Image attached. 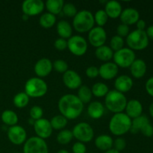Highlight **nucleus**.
Masks as SVG:
<instances>
[{
    "label": "nucleus",
    "mask_w": 153,
    "mask_h": 153,
    "mask_svg": "<svg viewBox=\"0 0 153 153\" xmlns=\"http://www.w3.org/2000/svg\"><path fill=\"white\" fill-rule=\"evenodd\" d=\"M63 82L69 89L76 90L82 86V80L79 73L75 70H68L63 74Z\"/></svg>",
    "instance_id": "obj_15"
},
{
    "label": "nucleus",
    "mask_w": 153,
    "mask_h": 153,
    "mask_svg": "<svg viewBox=\"0 0 153 153\" xmlns=\"http://www.w3.org/2000/svg\"><path fill=\"white\" fill-rule=\"evenodd\" d=\"M16 153H20V152H16Z\"/></svg>",
    "instance_id": "obj_53"
},
{
    "label": "nucleus",
    "mask_w": 153,
    "mask_h": 153,
    "mask_svg": "<svg viewBox=\"0 0 153 153\" xmlns=\"http://www.w3.org/2000/svg\"><path fill=\"white\" fill-rule=\"evenodd\" d=\"M114 51L108 46H103L97 48L95 51V55L100 61L109 62L114 57Z\"/></svg>",
    "instance_id": "obj_26"
},
{
    "label": "nucleus",
    "mask_w": 153,
    "mask_h": 153,
    "mask_svg": "<svg viewBox=\"0 0 153 153\" xmlns=\"http://www.w3.org/2000/svg\"><path fill=\"white\" fill-rule=\"evenodd\" d=\"M126 43L131 50L141 51L146 49L149 45V37L145 31L136 29L127 36Z\"/></svg>",
    "instance_id": "obj_6"
},
{
    "label": "nucleus",
    "mask_w": 153,
    "mask_h": 153,
    "mask_svg": "<svg viewBox=\"0 0 153 153\" xmlns=\"http://www.w3.org/2000/svg\"><path fill=\"white\" fill-rule=\"evenodd\" d=\"M113 58L114 61V63L118 67L128 68L136 59V55L134 51L131 49L123 47L114 53Z\"/></svg>",
    "instance_id": "obj_7"
},
{
    "label": "nucleus",
    "mask_w": 153,
    "mask_h": 153,
    "mask_svg": "<svg viewBox=\"0 0 153 153\" xmlns=\"http://www.w3.org/2000/svg\"><path fill=\"white\" fill-rule=\"evenodd\" d=\"M1 120L3 123L9 126H13L17 125L19 121L17 114L12 110H5L1 113Z\"/></svg>",
    "instance_id": "obj_29"
},
{
    "label": "nucleus",
    "mask_w": 153,
    "mask_h": 153,
    "mask_svg": "<svg viewBox=\"0 0 153 153\" xmlns=\"http://www.w3.org/2000/svg\"><path fill=\"white\" fill-rule=\"evenodd\" d=\"M72 150L73 153H86L87 147L85 143L78 141L73 145Z\"/></svg>",
    "instance_id": "obj_44"
},
{
    "label": "nucleus",
    "mask_w": 153,
    "mask_h": 153,
    "mask_svg": "<svg viewBox=\"0 0 153 153\" xmlns=\"http://www.w3.org/2000/svg\"><path fill=\"white\" fill-rule=\"evenodd\" d=\"M124 43H125V41L123 37L118 35H114L111 39L110 48L114 52H117L123 48Z\"/></svg>",
    "instance_id": "obj_37"
},
{
    "label": "nucleus",
    "mask_w": 153,
    "mask_h": 153,
    "mask_svg": "<svg viewBox=\"0 0 153 153\" xmlns=\"http://www.w3.org/2000/svg\"><path fill=\"white\" fill-rule=\"evenodd\" d=\"M30 98L25 92L16 94L13 99V105L18 108H23L26 107L29 102Z\"/></svg>",
    "instance_id": "obj_33"
},
{
    "label": "nucleus",
    "mask_w": 153,
    "mask_h": 153,
    "mask_svg": "<svg viewBox=\"0 0 153 153\" xmlns=\"http://www.w3.org/2000/svg\"><path fill=\"white\" fill-rule=\"evenodd\" d=\"M58 110L62 116L67 120H75L82 114L84 104L77 96L68 94L62 96L58 103Z\"/></svg>",
    "instance_id": "obj_1"
},
{
    "label": "nucleus",
    "mask_w": 153,
    "mask_h": 153,
    "mask_svg": "<svg viewBox=\"0 0 153 153\" xmlns=\"http://www.w3.org/2000/svg\"><path fill=\"white\" fill-rule=\"evenodd\" d=\"M39 23L43 28H50L56 23V16L49 12L43 13L39 19Z\"/></svg>",
    "instance_id": "obj_30"
},
{
    "label": "nucleus",
    "mask_w": 153,
    "mask_h": 153,
    "mask_svg": "<svg viewBox=\"0 0 153 153\" xmlns=\"http://www.w3.org/2000/svg\"><path fill=\"white\" fill-rule=\"evenodd\" d=\"M64 4V2L63 0H47L45 3V7L49 13L55 16L62 11Z\"/></svg>",
    "instance_id": "obj_28"
},
{
    "label": "nucleus",
    "mask_w": 153,
    "mask_h": 153,
    "mask_svg": "<svg viewBox=\"0 0 153 153\" xmlns=\"http://www.w3.org/2000/svg\"><path fill=\"white\" fill-rule=\"evenodd\" d=\"M114 140L110 135L101 134L95 139V146L97 149L102 151H108L112 149Z\"/></svg>",
    "instance_id": "obj_24"
},
{
    "label": "nucleus",
    "mask_w": 153,
    "mask_h": 153,
    "mask_svg": "<svg viewBox=\"0 0 153 153\" xmlns=\"http://www.w3.org/2000/svg\"><path fill=\"white\" fill-rule=\"evenodd\" d=\"M29 115L31 120L34 121L38 120L43 118V110L40 106L34 105L31 108L29 111Z\"/></svg>",
    "instance_id": "obj_38"
},
{
    "label": "nucleus",
    "mask_w": 153,
    "mask_h": 153,
    "mask_svg": "<svg viewBox=\"0 0 153 153\" xmlns=\"http://www.w3.org/2000/svg\"><path fill=\"white\" fill-rule=\"evenodd\" d=\"M94 14L88 10L78 11L73 19V26L79 33L89 32L94 27Z\"/></svg>",
    "instance_id": "obj_3"
},
{
    "label": "nucleus",
    "mask_w": 153,
    "mask_h": 153,
    "mask_svg": "<svg viewBox=\"0 0 153 153\" xmlns=\"http://www.w3.org/2000/svg\"><path fill=\"white\" fill-rule=\"evenodd\" d=\"M62 12L68 17H74L77 13V8L73 3H66L64 4Z\"/></svg>",
    "instance_id": "obj_39"
},
{
    "label": "nucleus",
    "mask_w": 153,
    "mask_h": 153,
    "mask_svg": "<svg viewBox=\"0 0 153 153\" xmlns=\"http://www.w3.org/2000/svg\"><path fill=\"white\" fill-rule=\"evenodd\" d=\"M119 73V67L114 62H105L99 68V76L105 80H111L117 77Z\"/></svg>",
    "instance_id": "obj_17"
},
{
    "label": "nucleus",
    "mask_w": 153,
    "mask_h": 153,
    "mask_svg": "<svg viewBox=\"0 0 153 153\" xmlns=\"http://www.w3.org/2000/svg\"><path fill=\"white\" fill-rule=\"evenodd\" d=\"M77 97L83 104H87V103L91 102V99H92L93 97L91 89H90L86 85H82L79 88Z\"/></svg>",
    "instance_id": "obj_32"
},
{
    "label": "nucleus",
    "mask_w": 153,
    "mask_h": 153,
    "mask_svg": "<svg viewBox=\"0 0 153 153\" xmlns=\"http://www.w3.org/2000/svg\"><path fill=\"white\" fill-rule=\"evenodd\" d=\"M48 91V85L43 79L32 77L25 84V93L31 98H40L44 97Z\"/></svg>",
    "instance_id": "obj_5"
},
{
    "label": "nucleus",
    "mask_w": 153,
    "mask_h": 153,
    "mask_svg": "<svg viewBox=\"0 0 153 153\" xmlns=\"http://www.w3.org/2000/svg\"><path fill=\"white\" fill-rule=\"evenodd\" d=\"M45 3L42 0H25L22 4V10L23 14L28 17L37 16L44 10Z\"/></svg>",
    "instance_id": "obj_11"
},
{
    "label": "nucleus",
    "mask_w": 153,
    "mask_h": 153,
    "mask_svg": "<svg viewBox=\"0 0 153 153\" xmlns=\"http://www.w3.org/2000/svg\"><path fill=\"white\" fill-rule=\"evenodd\" d=\"M130 72L131 76L135 79H141L145 76L147 70L146 62L143 59H135L131 65Z\"/></svg>",
    "instance_id": "obj_21"
},
{
    "label": "nucleus",
    "mask_w": 153,
    "mask_h": 153,
    "mask_svg": "<svg viewBox=\"0 0 153 153\" xmlns=\"http://www.w3.org/2000/svg\"><path fill=\"white\" fill-rule=\"evenodd\" d=\"M113 146L114 147V149L120 152L121 151L125 149L126 146V141L125 139L122 138V137H117L115 139V140H114Z\"/></svg>",
    "instance_id": "obj_42"
},
{
    "label": "nucleus",
    "mask_w": 153,
    "mask_h": 153,
    "mask_svg": "<svg viewBox=\"0 0 153 153\" xmlns=\"http://www.w3.org/2000/svg\"><path fill=\"white\" fill-rule=\"evenodd\" d=\"M94 16L95 23H97L98 26L102 27V28L108 20V16L107 13H105V10H102V9L97 10Z\"/></svg>",
    "instance_id": "obj_36"
},
{
    "label": "nucleus",
    "mask_w": 153,
    "mask_h": 153,
    "mask_svg": "<svg viewBox=\"0 0 153 153\" xmlns=\"http://www.w3.org/2000/svg\"><path fill=\"white\" fill-rule=\"evenodd\" d=\"M107 40V34L102 27H94L88 32V41L94 47L103 46Z\"/></svg>",
    "instance_id": "obj_13"
},
{
    "label": "nucleus",
    "mask_w": 153,
    "mask_h": 153,
    "mask_svg": "<svg viewBox=\"0 0 153 153\" xmlns=\"http://www.w3.org/2000/svg\"><path fill=\"white\" fill-rule=\"evenodd\" d=\"M53 69L52 63L49 58H42L36 62L34 70L38 78L46 77L49 76Z\"/></svg>",
    "instance_id": "obj_16"
},
{
    "label": "nucleus",
    "mask_w": 153,
    "mask_h": 153,
    "mask_svg": "<svg viewBox=\"0 0 153 153\" xmlns=\"http://www.w3.org/2000/svg\"><path fill=\"white\" fill-rule=\"evenodd\" d=\"M105 107L100 102L94 101L90 102L88 108V114L92 119L97 120L104 115Z\"/></svg>",
    "instance_id": "obj_23"
},
{
    "label": "nucleus",
    "mask_w": 153,
    "mask_h": 153,
    "mask_svg": "<svg viewBox=\"0 0 153 153\" xmlns=\"http://www.w3.org/2000/svg\"><path fill=\"white\" fill-rule=\"evenodd\" d=\"M120 21L123 24L127 25H131L136 24V22L140 19V13L138 10L133 7H127L122 10L120 16Z\"/></svg>",
    "instance_id": "obj_18"
},
{
    "label": "nucleus",
    "mask_w": 153,
    "mask_h": 153,
    "mask_svg": "<svg viewBox=\"0 0 153 153\" xmlns=\"http://www.w3.org/2000/svg\"><path fill=\"white\" fill-rule=\"evenodd\" d=\"M140 132L143 134L146 137H149L153 136V126L152 124L149 123L147 125H146L145 126H143V128L140 129Z\"/></svg>",
    "instance_id": "obj_46"
},
{
    "label": "nucleus",
    "mask_w": 153,
    "mask_h": 153,
    "mask_svg": "<svg viewBox=\"0 0 153 153\" xmlns=\"http://www.w3.org/2000/svg\"><path fill=\"white\" fill-rule=\"evenodd\" d=\"M145 89L149 96L153 97V76L150 77L146 82Z\"/></svg>",
    "instance_id": "obj_47"
},
{
    "label": "nucleus",
    "mask_w": 153,
    "mask_h": 153,
    "mask_svg": "<svg viewBox=\"0 0 153 153\" xmlns=\"http://www.w3.org/2000/svg\"><path fill=\"white\" fill-rule=\"evenodd\" d=\"M73 135L72 131L69 129H62L57 134V141L61 145H67L73 140Z\"/></svg>",
    "instance_id": "obj_35"
},
{
    "label": "nucleus",
    "mask_w": 153,
    "mask_h": 153,
    "mask_svg": "<svg viewBox=\"0 0 153 153\" xmlns=\"http://www.w3.org/2000/svg\"><path fill=\"white\" fill-rule=\"evenodd\" d=\"M88 44L85 37L80 35H73L67 40V49L76 56H82L88 51Z\"/></svg>",
    "instance_id": "obj_9"
},
{
    "label": "nucleus",
    "mask_w": 153,
    "mask_h": 153,
    "mask_svg": "<svg viewBox=\"0 0 153 153\" xmlns=\"http://www.w3.org/2000/svg\"><path fill=\"white\" fill-rule=\"evenodd\" d=\"M33 126H34V129L37 134V137L45 140V139L49 138L52 135L53 129L51 126L50 122L48 120L41 118L38 120L34 121Z\"/></svg>",
    "instance_id": "obj_14"
},
{
    "label": "nucleus",
    "mask_w": 153,
    "mask_h": 153,
    "mask_svg": "<svg viewBox=\"0 0 153 153\" xmlns=\"http://www.w3.org/2000/svg\"><path fill=\"white\" fill-rule=\"evenodd\" d=\"M149 114H150L151 117L153 118V102L150 105H149Z\"/></svg>",
    "instance_id": "obj_50"
},
{
    "label": "nucleus",
    "mask_w": 153,
    "mask_h": 153,
    "mask_svg": "<svg viewBox=\"0 0 153 153\" xmlns=\"http://www.w3.org/2000/svg\"><path fill=\"white\" fill-rule=\"evenodd\" d=\"M23 153H49V148L45 140L35 136L24 143Z\"/></svg>",
    "instance_id": "obj_10"
},
{
    "label": "nucleus",
    "mask_w": 153,
    "mask_h": 153,
    "mask_svg": "<svg viewBox=\"0 0 153 153\" xmlns=\"http://www.w3.org/2000/svg\"><path fill=\"white\" fill-rule=\"evenodd\" d=\"M57 153H70V152H69L67 150H66V149H61V150L58 151Z\"/></svg>",
    "instance_id": "obj_52"
},
{
    "label": "nucleus",
    "mask_w": 153,
    "mask_h": 153,
    "mask_svg": "<svg viewBox=\"0 0 153 153\" xmlns=\"http://www.w3.org/2000/svg\"><path fill=\"white\" fill-rule=\"evenodd\" d=\"M149 123V118L145 115H140L134 119L131 120V127L130 131L132 134H137L143 126Z\"/></svg>",
    "instance_id": "obj_27"
},
{
    "label": "nucleus",
    "mask_w": 153,
    "mask_h": 153,
    "mask_svg": "<svg viewBox=\"0 0 153 153\" xmlns=\"http://www.w3.org/2000/svg\"><path fill=\"white\" fill-rule=\"evenodd\" d=\"M131 119L125 113L114 114L110 120L108 125L109 131L115 136H122L130 131Z\"/></svg>",
    "instance_id": "obj_2"
},
{
    "label": "nucleus",
    "mask_w": 153,
    "mask_h": 153,
    "mask_svg": "<svg viewBox=\"0 0 153 153\" xmlns=\"http://www.w3.org/2000/svg\"><path fill=\"white\" fill-rule=\"evenodd\" d=\"M52 65H53V68L55 69V71L59 73L64 74L65 72L68 70V64L65 61L62 59H58L55 61Z\"/></svg>",
    "instance_id": "obj_40"
},
{
    "label": "nucleus",
    "mask_w": 153,
    "mask_h": 153,
    "mask_svg": "<svg viewBox=\"0 0 153 153\" xmlns=\"http://www.w3.org/2000/svg\"><path fill=\"white\" fill-rule=\"evenodd\" d=\"M127 99L123 94L118 91H111L105 98V105L108 110L114 114L122 113L125 111Z\"/></svg>",
    "instance_id": "obj_4"
},
{
    "label": "nucleus",
    "mask_w": 153,
    "mask_h": 153,
    "mask_svg": "<svg viewBox=\"0 0 153 153\" xmlns=\"http://www.w3.org/2000/svg\"><path fill=\"white\" fill-rule=\"evenodd\" d=\"M145 31H146L149 39L150 38L152 39V40H153V25H150V26L148 27L147 29H146Z\"/></svg>",
    "instance_id": "obj_49"
},
{
    "label": "nucleus",
    "mask_w": 153,
    "mask_h": 153,
    "mask_svg": "<svg viewBox=\"0 0 153 153\" xmlns=\"http://www.w3.org/2000/svg\"><path fill=\"white\" fill-rule=\"evenodd\" d=\"M54 46L58 51L65 50L66 49H67V40H66V39L59 37L55 40Z\"/></svg>",
    "instance_id": "obj_43"
},
{
    "label": "nucleus",
    "mask_w": 153,
    "mask_h": 153,
    "mask_svg": "<svg viewBox=\"0 0 153 153\" xmlns=\"http://www.w3.org/2000/svg\"><path fill=\"white\" fill-rule=\"evenodd\" d=\"M57 33L58 35L64 39H69L70 37H72V34H73V28H72L70 22L67 20H60L59 22L57 23L56 26Z\"/></svg>",
    "instance_id": "obj_25"
},
{
    "label": "nucleus",
    "mask_w": 153,
    "mask_h": 153,
    "mask_svg": "<svg viewBox=\"0 0 153 153\" xmlns=\"http://www.w3.org/2000/svg\"><path fill=\"white\" fill-rule=\"evenodd\" d=\"M136 25H137V29L141 30V31H145V28H146V23L143 19H139L137 22H136Z\"/></svg>",
    "instance_id": "obj_48"
},
{
    "label": "nucleus",
    "mask_w": 153,
    "mask_h": 153,
    "mask_svg": "<svg viewBox=\"0 0 153 153\" xmlns=\"http://www.w3.org/2000/svg\"><path fill=\"white\" fill-rule=\"evenodd\" d=\"M133 87V80L127 75H121L118 76L114 82L115 91L122 94L128 92Z\"/></svg>",
    "instance_id": "obj_19"
},
{
    "label": "nucleus",
    "mask_w": 153,
    "mask_h": 153,
    "mask_svg": "<svg viewBox=\"0 0 153 153\" xmlns=\"http://www.w3.org/2000/svg\"><path fill=\"white\" fill-rule=\"evenodd\" d=\"M91 92L96 97H105L109 92L108 87L102 82H97L93 85L91 88Z\"/></svg>",
    "instance_id": "obj_34"
},
{
    "label": "nucleus",
    "mask_w": 153,
    "mask_h": 153,
    "mask_svg": "<svg viewBox=\"0 0 153 153\" xmlns=\"http://www.w3.org/2000/svg\"><path fill=\"white\" fill-rule=\"evenodd\" d=\"M117 35L120 36L121 37H126L128 35V34L130 33V29L129 26L125 24H120L117 27Z\"/></svg>",
    "instance_id": "obj_41"
},
{
    "label": "nucleus",
    "mask_w": 153,
    "mask_h": 153,
    "mask_svg": "<svg viewBox=\"0 0 153 153\" xmlns=\"http://www.w3.org/2000/svg\"><path fill=\"white\" fill-rule=\"evenodd\" d=\"M73 137L82 143H88L94 137V131L91 125L88 123L81 122L76 124L73 128Z\"/></svg>",
    "instance_id": "obj_8"
},
{
    "label": "nucleus",
    "mask_w": 153,
    "mask_h": 153,
    "mask_svg": "<svg viewBox=\"0 0 153 153\" xmlns=\"http://www.w3.org/2000/svg\"><path fill=\"white\" fill-rule=\"evenodd\" d=\"M126 114L131 119H134L142 115L143 113V105L141 102L137 100H131L127 102L126 106Z\"/></svg>",
    "instance_id": "obj_20"
},
{
    "label": "nucleus",
    "mask_w": 153,
    "mask_h": 153,
    "mask_svg": "<svg viewBox=\"0 0 153 153\" xmlns=\"http://www.w3.org/2000/svg\"><path fill=\"white\" fill-rule=\"evenodd\" d=\"M67 120H67V118H65L61 114H59L54 116L53 117L49 120V122H50L51 126H52V129L62 130L64 129V128L67 126V123H68Z\"/></svg>",
    "instance_id": "obj_31"
},
{
    "label": "nucleus",
    "mask_w": 153,
    "mask_h": 153,
    "mask_svg": "<svg viewBox=\"0 0 153 153\" xmlns=\"http://www.w3.org/2000/svg\"><path fill=\"white\" fill-rule=\"evenodd\" d=\"M85 74L90 79L97 78L99 76V68H97L95 66H91L86 69Z\"/></svg>",
    "instance_id": "obj_45"
},
{
    "label": "nucleus",
    "mask_w": 153,
    "mask_h": 153,
    "mask_svg": "<svg viewBox=\"0 0 153 153\" xmlns=\"http://www.w3.org/2000/svg\"><path fill=\"white\" fill-rule=\"evenodd\" d=\"M7 137L10 143L19 146L26 141L27 133L25 128L20 126H13L9 127L7 130Z\"/></svg>",
    "instance_id": "obj_12"
},
{
    "label": "nucleus",
    "mask_w": 153,
    "mask_h": 153,
    "mask_svg": "<svg viewBox=\"0 0 153 153\" xmlns=\"http://www.w3.org/2000/svg\"><path fill=\"white\" fill-rule=\"evenodd\" d=\"M122 10V5L119 1H114V0L106 1L105 6V11L107 13L108 18L117 19L120 16Z\"/></svg>",
    "instance_id": "obj_22"
},
{
    "label": "nucleus",
    "mask_w": 153,
    "mask_h": 153,
    "mask_svg": "<svg viewBox=\"0 0 153 153\" xmlns=\"http://www.w3.org/2000/svg\"><path fill=\"white\" fill-rule=\"evenodd\" d=\"M105 153H120V152H118L117 150H116V149H109V150L105 151Z\"/></svg>",
    "instance_id": "obj_51"
}]
</instances>
